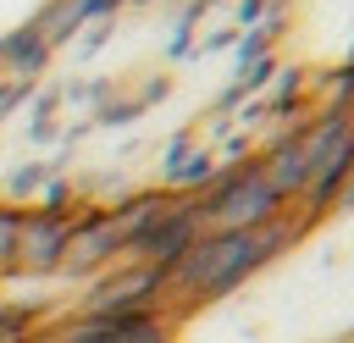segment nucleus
<instances>
[{
  "mask_svg": "<svg viewBox=\"0 0 354 343\" xmlns=\"http://www.w3.org/2000/svg\"><path fill=\"white\" fill-rule=\"evenodd\" d=\"M304 232V221H266L249 232H199V243L171 266V288H166V310L171 304H210L227 299L232 288H243L260 266H271L293 238Z\"/></svg>",
  "mask_w": 354,
  "mask_h": 343,
  "instance_id": "f257e3e1",
  "label": "nucleus"
},
{
  "mask_svg": "<svg viewBox=\"0 0 354 343\" xmlns=\"http://www.w3.org/2000/svg\"><path fill=\"white\" fill-rule=\"evenodd\" d=\"M194 205H199V227H205V232H249V227H266V221L282 216V194L266 183L260 160L221 166L216 183H210Z\"/></svg>",
  "mask_w": 354,
  "mask_h": 343,
  "instance_id": "f03ea898",
  "label": "nucleus"
},
{
  "mask_svg": "<svg viewBox=\"0 0 354 343\" xmlns=\"http://www.w3.org/2000/svg\"><path fill=\"white\" fill-rule=\"evenodd\" d=\"M166 288L171 271L144 266V260H116L111 271H100L88 282V293L77 299V315H127V310H166Z\"/></svg>",
  "mask_w": 354,
  "mask_h": 343,
  "instance_id": "7ed1b4c3",
  "label": "nucleus"
},
{
  "mask_svg": "<svg viewBox=\"0 0 354 343\" xmlns=\"http://www.w3.org/2000/svg\"><path fill=\"white\" fill-rule=\"evenodd\" d=\"M122 260V238H116V221L111 210H83L72 216V238H66V254H61V271L66 277H100Z\"/></svg>",
  "mask_w": 354,
  "mask_h": 343,
  "instance_id": "20e7f679",
  "label": "nucleus"
},
{
  "mask_svg": "<svg viewBox=\"0 0 354 343\" xmlns=\"http://www.w3.org/2000/svg\"><path fill=\"white\" fill-rule=\"evenodd\" d=\"M199 232H205V227H199V205H194V199H177V205H171V210H166V216L127 249V260H144V266L171 271V266L199 243Z\"/></svg>",
  "mask_w": 354,
  "mask_h": 343,
  "instance_id": "39448f33",
  "label": "nucleus"
},
{
  "mask_svg": "<svg viewBox=\"0 0 354 343\" xmlns=\"http://www.w3.org/2000/svg\"><path fill=\"white\" fill-rule=\"evenodd\" d=\"M66 238H72V216H55V210H22V238H17V266H11V271H28V277H50V271H61Z\"/></svg>",
  "mask_w": 354,
  "mask_h": 343,
  "instance_id": "423d86ee",
  "label": "nucleus"
},
{
  "mask_svg": "<svg viewBox=\"0 0 354 343\" xmlns=\"http://www.w3.org/2000/svg\"><path fill=\"white\" fill-rule=\"evenodd\" d=\"M348 166H354V133H343L315 166H310V177H304V188H299V221L304 227H315L321 216H332L337 210V188H343V177H348Z\"/></svg>",
  "mask_w": 354,
  "mask_h": 343,
  "instance_id": "0eeeda50",
  "label": "nucleus"
},
{
  "mask_svg": "<svg viewBox=\"0 0 354 343\" xmlns=\"http://www.w3.org/2000/svg\"><path fill=\"white\" fill-rule=\"evenodd\" d=\"M177 199H183V194H171V188H149V194H127V199H116V205H111V221H116L122 254H127V249H133V243H138V238H144Z\"/></svg>",
  "mask_w": 354,
  "mask_h": 343,
  "instance_id": "6e6552de",
  "label": "nucleus"
},
{
  "mask_svg": "<svg viewBox=\"0 0 354 343\" xmlns=\"http://www.w3.org/2000/svg\"><path fill=\"white\" fill-rule=\"evenodd\" d=\"M55 50L39 39V28L28 22V28H11L6 39H0V77H17V83H33L39 72H44V61H50Z\"/></svg>",
  "mask_w": 354,
  "mask_h": 343,
  "instance_id": "1a4fd4ad",
  "label": "nucleus"
},
{
  "mask_svg": "<svg viewBox=\"0 0 354 343\" xmlns=\"http://www.w3.org/2000/svg\"><path fill=\"white\" fill-rule=\"evenodd\" d=\"M177 310H127L111 321V343H171Z\"/></svg>",
  "mask_w": 354,
  "mask_h": 343,
  "instance_id": "9d476101",
  "label": "nucleus"
},
{
  "mask_svg": "<svg viewBox=\"0 0 354 343\" xmlns=\"http://www.w3.org/2000/svg\"><path fill=\"white\" fill-rule=\"evenodd\" d=\"M17 238H22V210L0 199V277L17 266Z\"/></svg>",
  "mask_w": 354,
  "mask_h": 343,
  "instance_id": "9b49d317",
  "label": "nucleus"
},
{
  "mask_svg": "<svg viewBox=\"0 0 354 343\" xmlns=\"http://www.w3.org/2000/svg\"><path fill=\"white\" fill-rule=\"evenodd\" d=\"M44 177H50L44 166H17V172H11V183H6V194H11L6 205H17V210H22L28 199H39V188H44Z\"/></svg>",
  "mask_w": 354,
  "mask_h": 343,
  "instance_id": "f8f14e48",
  "label": "nucleus"
},
{
  "mask_svg": "<svg viewBox=\"0 0 354 343\" xmlns=\"http://www.w3.org/2000/svg\"><path fill=\"white\" fill-rule=\"evenodd\" d=\"M337 210H354V166H348V177H343V188H337Z\"/></svg>",
  "mask_w": 354,
  "mask_h": 343,
  "instance_id": "ddd939ff",
  "label": "nucleus"
}]
</instances>
